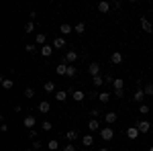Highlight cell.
Listing matches in <instances>:
<instances>
[{
    "instance_id": "20",
    "label": "cell",
    "mask_w": 153,
    "mask_h": 151,
    "mask_svg": "<svg viewBox=\"0 0 153 151\" xmlns=\"http://www.w3.org/2000/svg\"><path fill=\"white\" fill-rule=\"evenodd\" d=\"M88 129L90 131H100V121L98 118H90L88 121Z\"/></svg>"
},
{
    "instance_id": "13",
    "label": "cell",
    "mask_w": 153,
    "mask_h": 151,
    "mask_svg": "<svg viewBox=\"0 0 153 151\" xmlns=\"http://www.w3.org/2000/svg\"><path fill=\"white\" fill-rule=\"evenodd\" d=\"M39 53H41L43 57H51V55H53V45H43Z\"/></svg>"
},
{
    "instance_id": "15",
    "label": "cell",
    "mask_w": 153,
    "mask_h": 151,
    "mask_svg": "<svg viewBox=\"0 0 153 151\" xmlns=\"http://www.w3.org/2000/svg\"><path fill=\"white\" fill-rule=\"evenodd\" d=\"M59 31H61V37H63V35H70L71 31H74V27H71L70 23H61V27H59Z\"/></svg>"
},
{
    "instance_id": "6",
    "label": "cell",
    "mask_w": 153,
    "mask_h": 151,
    "mask_svg": "<svg viewBox=\"0 0 153 151\" xmlns=\"http://www.w3.org/2000/svg\"><path fill=\"white\" fill-rule=\"evenodd\" d=\"M139 23H141V29L145 31V33H153V25H151V21H149L147 16H141Z\"/></svg>"
},
{
    "instance_id": "4",
    "label": "cell",
    "mask_w": 153,
    "mask_h": 151,
    "mask_svg": "<svg viewBox=\"0 0 153 151\" xmlns=\"http://www.w3.org/2000/svg\"><path fill=\"white\" fill-rule=\"evenodd\" d=\"M23 125L27 127V131H31V129H35V125H37V118H35L33 115L25 116V118H23Z\"/></svg>"
},
{
    "instance_id": "8",
    "label": "cell",
    "mask_w": 153,
    "mask_h": 151,
    "mask_svg": "<svg viewBox=\"0 0 153 151\" xmlns=\"http://www.w3.org/2000/svg\"><path fill=\"white\" fill-rule=\"evenodd\" d=\"M123 53H120V51H112V53H110V63H114V65H118V63H123Z\"/></svg>"
},
{
    "instance_id": "3",
    "label": "cell",
    "mask_w": 153,
    "mask_h": 151,
    "mask_svg": "<svg viewBox=\"0 0 153 151\" xmlns=\"http://www.w3.org/2000/svg\"><path fill=\"white\" fill-rule=\"evenodd\" d=\"M135 127L139 129V133H149V131H151V123H149V121H145V118H141Z\"/></svg>"
},
{
    "instance_id": "18",
    "label": "cell",
    "mask_w": 153,
    "mask_h": 151,
    "mask_svg": "<svg viewBox=\"0 0 153 151\" xmlns=\"http://www.w3.org/2000/svg\"><path fill=\"white\" fill-rule=\"evenodd\" d=\"M65 47V39L63 37H55L53 39V49H63Z\"/></svg>"
},
{
    "instance_id": "38",
    "label": "cell",
    "mask_w": 153,
    "mask_h": 151,
    "mask_svg": "<svg viewBox=\"0 0 153 151\" xmlns=\"http://www.w3.org/2000/svg\"><path fill=\"white\" fill-rule=\"evenodd\" d=\"M61 151H76V145H74V143H68V145L61 147Z\"/></svg>"
},
{
    "instance_id": "36",
    "label": "cell",
    "mask_w": 153,
    "mask_h": 151,
    "mask_svg": "<svg viewBox=\"0 0 153 151\" xmlns=\"http://www.w3.org/2000/svg\"><path fill=\"white\" fill-rule=\"evenodd\" d=\"M149 110H151V108L145 104V102H143V104H139V112H141V115H149Z\"/></svg>"
},
{
    "instance_id": "43",
    "label": "cell",
    "mask_w": 153,
    "mask_h": 151,
    "mask_svg": "<svg viewBox=\"0 0 153 151\" xmlns=\"http://www.w3.org/2000/svg\"><path fill=\"white\" fill-rule=\"evenodd\" d=\"M100 151H110V149H106V147H102V149H100Z\"/></svg>"
},
{
    "instance_id": "14",
    "label": "cell",
    "mask_w": 153,
    "mask_h": 151,
    "mask_svg": "<svg viewBox=\"0 0 153 151\" xmlns=\"http://www.w3.org/2000/svg\"><path fill=\"white\" fill-rule=\"evenodd\" d=\"M63 59H65L68 63H74V61H78V51H74V49H71V51H68Z\"/></svg>"
},
{
    "instance_id": "22",
    "label": "cell",
    "mask_w": 153,
    "mask_h": 151,
    "mask_svg": "<svg viewBox=\"0 0 153 151\" xmlns=\"http://www.w3.org/2000/svg\"><path fill=\"white\" fill-rule=\"evenodd\" d=\"M74 33H78V35H84L86 33V23H76V27H74Z\"/></svg>"
},
{
    "instance_id": "23",
    "label": "cell",
    "mask_w": 153,
    "mask_h": 151,
    "mask_svg": "<svg viewBox=\"0 0 153 151\" xmlns=\"http://www.w3.org/2000/svg\"><path fill=\"white\" fill-rule=\"evenodd\" d=\"M0 84H2V88H4V90H12V86H14V82H12L10 78H2Z\"/></svg>"
},
{
    "instance_id": "28",
    "label": "cell",
    "mask_w": 153,
    "mask_h": 151,
    "mask_svg": "<svg viewBox=\"0 0 153 151\" xmlns=\"http://www.w3.org/2000/svg\"><path fill=\"white\" fill-rule=\"evenodd\" d=\"M47 149H49V151H57V149H59V141H57V139H51V141L47 143Z\"/></svg>"
},
{
    "instance_id": "35",
    "label": "cell",
    "mask_w": 153,
    "mask_h": 151,
    "mask_svg": "<svg viewBox=\"0 0 153 151\" xmlns=\"http://www.w3.org/2000/svg\"><path fill=\"white\" fill-rule=\"evenodd\" d=\"M51 129H53V125H51L49 121H43V123H41V131H45V133H47V131H51Z\"/></svg>"
},
{
    "instance_id": "19",
    "label": "cell",
    "mask_w": 153,
    "mask_h": 151,
    "mask_svg": "<svg viewBox=\"0 0 153 151\" xmlns=\"http://www.w3.org/2000/svg\"><path fill=\"white\" fill-rule=\"evenodd\" d=\"M53 98H55L57 102H65V100H68V92H65V90H57Z\"/></svg>"
},
{
    "instance_id": "40",
    "label": "cell",
    "mask_w": 153,
    "mask_h": 151,
    "mask_svg": "<svg viewBox=\"0 0 153 151\" xmlns=\"http://www.w3.org/2000/svg\"><path fill=\"white\" fill-rule=\"evenodd\" d=\"M27 133H29L31 139H37V131H35V129H31V131H27Z\"/></svg>"
},
{
    "instance_id": "25",
    "label": "cell",
    "mask_w": 153,
    "mask_h": 151,
    "mask_svg": "<svg viewBox=\"0 0 153 151\" xmlns=\"http://www.w3.org/2000/svg\"><path fill=\"white\" fill-rule=\"evenodd\" d=\"M25 49H27L29 53H37V51H41V47L37 45V43H27V45H25Z\"/></svg>"
},
{
    "instance_id": "30",
    "label": "cell",
    "mask_w": 153,
    "mask_h": 151,
    "mask_svg": "<svg viewBox=\"0 0 153 151\" xmlns=\"http://www.w3.org/2000/svg\"><path fill=\"white\" fill-rule=\"evenodd\" d=\"M143 90H145V96H153V84L147 82V84L143 86Z\"/></svg>"
},
{
    "instance_id": "21",
    "label": "cell",
    "mask_w": 153,
    "mask_h": 151,
    "mask_svg": "<svg viewBox=\"0 0 153 151\" xmlns=\"http://www.w3.org/2000/svg\"><path fill=\"white\" fill-rule=\"evenodd\" d=\"M82 145L84 147H92V145H94V137H92V135H84L82 137Z\"/></svg>"
},
{
    "instance_id": "17",
    "label": "cell",
    "mask_w": 153,
    "mask_h": 151,
    "mask_svg": "<svg viewBox=\"0 0 153 151\" xmlns=\"http://www.w3.org/2000/svg\"><path fill=\"white\" fill-rule=\"evenodd\" d=\"M71 98H74L76 102H82L84 98H86V94H84V90H74V92H71Z\"/></svg>"
},
{
    "instance_id": "31",
    "label": "cell",
    "mask_w": 153,
    "mask_h": 151,
    "mask_svg": "<svg viewBox=\"0 0 153 151\" xmlns=\"http://www.w3.org/2000/svg\"><path fill=\"white\" fill-rule=\"evenodd\" d=\"M33 31H35V23L33 21H27L25 23V33H33Z\"/></svg>"
},
{
    "instance_id": "10",
    "label": "cell",
    "mask_w": 153,
    "mask_h": 151,
    "mask_svg": "<svg viewBox=\"0 0 153 151\" xmlns=\"http://www.w3.org/2000/svg\"><path fill=\"white\" fill-rule=\"evenodd\" d=\"M96 8H98V12H102V14H106V12L110 10V2H106V0H100Z\"/></svg>"
},
{
    "instance_id": "42",
    "label": "cell",
    "mask_w": 153,
    "mask_h": 151,
    "mask_svg": "<svg viewBox=\"0 0 153 151\" xmlns=\"http://www.w3.org/2000/svg\"><path fill=\"white\" fill-rule=\"evenodd\" d=\"M35 16H37V12H35V10H31V12H29V21H33Z\"/></svg>"
},
{
    "instance_id": "33",
    "label": "cell",
    "mask_w": 153,
    "mask_h": 151,
    "mask_svg": "<svg viewBox=\"0 0 153 151\" xmlns=\"http://www.w3.org/2000/svg\"><path fill=\"white\" fill-rule=\"evenodd\" d=\"M76 74H78V68L76 65H68V78H76Z\"/></svg>"
},
{
    "instance_id": "44",
    "label": "cell",
    "mask_w": 153,
    "mask_h": 151,
    "mask_svg": "<svg viewBox=\"0 0 153 151\" xmlns=\"http://www.w3.org/2000/svg\"><path fill=\"white\" fill-rule=\"evenodd\" d=\"M149 151H153V145H151V147H149Z\"/></svg>"
},
{
    "instance_id": "39",
    "label": "cell",
    "mask_w": 153,
    "mask_h": 151,
    "mask_svg": "<svg viewBox=\"0 0 153 151\" xmlns=\"http://www.w3.org/2000/svg\"><path fill=\"white\" fill-rule=\"evenodd\" d=\"M125 90H114V96H117V98H125Z\"/></svg>"
},
{
    "instance_id": "26",
    "label": "cell",
    "mask_w": 153,
    "mask_h": 151,
    "mask_svg": "<svg viewBox=\"0 0 153 151\" xmlns=\"http://www.w3.org/2000/svg\"><path fill=\"white\" fill-rule=\"evenodd\" d=\"M104 121L108 123V125L117 123V112H106V115H104Z\"/></svg>"
},
{
    "instance_id": "41",
    "label": "cell",
    "mask_w": 153,
    "mask_h": 151,
    "mask_svg": "<svg viewBox=\"0 0 153 151\" xmlns=\"http://www.w3.org/2000/svg\"><path fill=\"white\" fill-rule=\"evenodd\" d=\"M0 131H2V133H8V125H6V123H2V125H0Z\"/></svg>"
},
{
    "instance_id": "29",
    "label": "cell",
    "mask_w": 153,
    "mask_h": 151,
    "mask_svg": "<svg viewBox=\"0 0 153 151\" xmlns=\"http://www.w3.org/2000/svg\"><path fill=\"white\" fill-rule=\"evenodd\" d=\"M98 100H100L102 104H106V102L110 100V94H108V92H100V94H98Z\"/></svg>"
},
{
    "instance_id": "37",
    "label": "cell",
    "mask_w": 153,
    "mask_h": 151,
    "mask_svg": "<svg viewBox=\"0 0 153 151\" xmlns=\"http://www.w3.org/2000/svg\"><path fill=\"white\" fill-rule=\"evenodd\" d=\"M35 96V90L33 88H25V98H33Z\"/></svg>"
},
{
    "instance_id": "27",
    "label": "cell",
    "mask_w": 153,
    "mask_h": 151,
    "mask_svg": "<svg viewBox=\"0 0 153 151\" xmlns=\"http://www.w3.org/2000/svg\"><path fill=\"white\" fill-rule=\"evenodd\" d=\"M39 110L45 115V112H49V110H51V104H49L47 100H43V102H39Z\"/></svg>"
},
{
    "instance_id": "5",
    "label": "cell",
    "mask_w": 153,
    "mask_h": 151,
    "mask_svg": "<svg viewBox=\"0 0 153 151\" xmlns=\"http://www.w3.org/2000/svg\"><path fill=\"white\" fill-rule=\"evenodd\" d=\"M100 137L104 141H110L112 137H114V131H112V127H104V129H100Z\"/></svg>"
},
{
    "instance_id": "16",
    "label": "cell",
    "mask_w": 153,
    "mask_h": 151,
    "mask_svg": "<svg viewBox=\"0 0 153 151\" xmlns=\"http://www.w3.org/2000/svg\"><path fill=\"white\" fill-rule=\"evenodd\" d=\"M43 90H45L47 94H53V96H55V92H57V90H55V84H53V82H45V84H43Z\"/></svg>"
},
{
    "instance_id": "7",
    "label": "cell",
    "mask_w": 153,
    "mask_h": 151,
    "mask_svg": "<svg viewBox=\"0 0 153 151\" xmlns=\"http://www.w3.org/2000/svg\"><path fill=\"white\" fill-rule=\"evenodd\" d=\"M125 133H127V139H131V141H135L137 137H139V135H141V133H139V129H137V127H129L127 131H125Z\"/></svg>"
},
{
    "instance_id": "34",
    "label": "cell",
    "mask_w": 153,
    "mask_h": 151,
    "mask_svg": "<svg viewBox=\"0 0 153 151\" xmlns=\"http://www.w3.org/2000/svg\"><path fill=\"white\" fill-rule=\"evenodd\" d=\"M31 149H33V151H39V149H43V143H41L39 139H35V141H33V145H31Z\"/></svg>"
},
{
    "instance_id": "12",
    "label": "cell",
    "mask_w": 153,
    "mask_h": 151,
    "mask_svg": "<svg viewBox=\"0 0 153 151\" xmlns=\"http://www.w3.org/2000/svg\"><path fill=\"white\" fill-rule=\"evenodd\" d=\"M65 139L70 141V143L78 141V131H76V129H68V131H65Z\"/></svg>"
},
{
    "instance_id": "1",
    "label": "cell",
    "mask_w": 153,
    "mask_h": 151,
    "mask_svg": "<svg viewBox=\"0 0 153 151\" xmlns=\"http://www.w3.org/2000/svg\"><path fill=\"white\" fill-rule=\"evenodd\" d=\"M143 98H145V90H143L141 82L137 84V90H135V94H133V100L137 102V104H143Z\"/></svg>"
},
{
    "instance_id": "11",
    "label": "cell",
    "mask_w": 153,
    "mask_h": 151,
    "mask_svg": "<svg viewBox=\"0 0 153 151\" xmlns=\"http://www.w3.org/2000/svg\"><path fill=\"white\" fill-rule=\"evenodd\" d=\"M35 43L39 47L47 45V35H45V33H37V35H35Z\"/></svg>"
},
{
    "instance_id": "9",
    "label": "cell",
    "mask_w": 153,
    "mask_h": 151,
    "mask_svg": "<svg viewBox=\"0 0 153 151\" xmlns=\"http://www.w3.org/2000/svg\"><path fill=\"white\" fill-rule=\"evenodd\" d=\"M88 74H90V76H92V78H96V76H100V63H90V65H88Z\"/></svg>"
},
{
    "instance_id": "24",
    "label": "cell",
    "mask_w": 153,
    "mask_h": 151,
    "mask_svg": "<svg viewBox=\"0 0 153 151\" xmlns=\"http://www.w3.org/2000/svg\"><path fill=\"white\" fill-rule=\"evenodd\" d=\"M112 86H114V90H125V80L123 78H114Z\"/></svg>"
},
{
    "instance_id": "32",
    "label": "cell",
    "mask_w": 153,
    "mask_h": 151,
    "mask_svg": "<svg viewBox=\"0 0 153 151\" xmlns=\"http://www.w3.org/2000/svg\"><path fill=\"white\" fill-rule=\"evenodd\" d=\"M92 84H94L96 88H100V86L104 84V78H102V76H96V78H92Z\"/></svg>"
},
{
    "instance_id": "2",
    "label": "cell",
    "mask_w": 153,
    "mask_h": 151,
    "mask_svg": "<svg viewBox=\"0 0 153 151\" xmlns=\"http://www.w3.org/2000/svg\"><path fill=\"white\" fill-rule=\"evenodd\" d=\"M68 65H70V63H68L65 59H61L57 65H55V74H57V76H68Z\"/></svg>"
}]
</instances>
